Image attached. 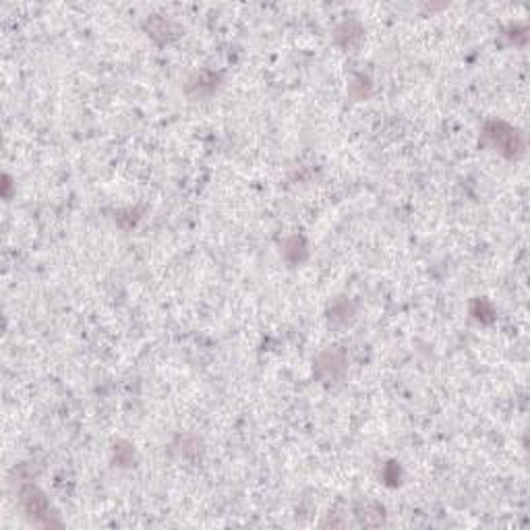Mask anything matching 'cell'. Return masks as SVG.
I'll list each match as a JSON object with an SVG mask.
<instances>
[{"label":"cell","mask_w":530,"mask_h":530,"mask_svg":"<svg viewBox=\"0 0 530 530\" xmlns=\"http://www.w3.org/2000/svg\"><path fill=\"white\" fill-rule=\"evenodd\" d=\"M485 133H487V137H489L501 151H507L510 155H514V151H518V149L522 148L520 135H518L514 129H510L507 124H503V122H489Z\"/></svg>","instance_id":"6da1fadb"},{"label":"cell","mask_w":530,"mask_h":530,"mask_svg":"<svg viewBox=\"0 0 530 530\" xmlns=\"http://www.w3.org/2000/svg\"><path fill=\"white\" fill-rule=\"evenodd\" d=\"M23 503H25V510H28L30 516H33V514L42 516L40 512H46V510H48V503L44 500V495H42L37 489H33V487L23 491Z\"/></svg>","instance_id":"7a4b0ae2"}]
</instances>
